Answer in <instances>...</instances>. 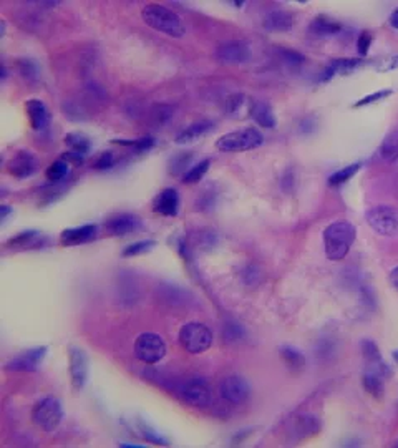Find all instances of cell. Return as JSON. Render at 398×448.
<instances>
[{
    "label": "cell",
    "mask_w": 398,
    "mask_h": 448,
    "mask_svg": "<svg viewBox=\"0 0 398 448\" xmlns=\"http://www.w3.org/2000/svg\"><path fill=\"white\" fill-rule=\"evenodd\" d=\"M357 236L355 226L349 221H336L324 230V248L331 261H342L349 254Z\"/></svg>",
    "instance_id": "6da1fadb"
},
{
    "label": "cell",
    "mask_w": 398,
    "mask_h": 448,
    "mask_svg": "<svg viewBox=\"0 0 398 448\" xmlns=\"http://www.w3.org/2000/svg\"><path fill=\"white\" fill-rule=\"evenodd\" d=\"M365 219L373 231L382 236H397L398 235V209L393 206H373L370 208Z\"/></svg>",
    "instance_id": "ba28073f"
},
{
    "label": "cell",
    "mask_w": 398,
    "mask_h": 448,
    "mask_svg": "<svg viewBox=\"0 0 398 448\" xmlns=\"http://www.w3.org/2000/svg\"><path fill=\"white\" fill-rule=\"evenodd\" d=\"M242 102H244V95L242 93H232L226 98V105H224V110H226L227 115H234L242 107Z\"/></svg>",
    "instance_id": "f35d334b"
},
{
    "label": "cell",
    "mask_w": 398,
    "mask_h": 448,
    "mask_svg": "<svg viewBox=\"0 0 398 448\" xmlns=\"http://www.w3.org/2000/svg\"><path fill=\"white\" fill-rule=\"evenodd\" d=\"M135 355L145 364H158L166 355L164 339L153 332L140 334L135 341Z\"/></svg>",
    "instance_id": "52a82bcc"
},
{
    "label": "cell",
    "mask_w": 398,
    "mask_h": 448,
    "mask_svg": "<svg viewBox=\"0 0 398 448\" xmlns=\"http://www.w3.org/2000/svg\"><path fill=\"white\" fill-rule=\"evenodd\" d=\"M397 67H398V57L393 58V60L390 62V67H388L387 70H393V68H397Z\"/></svg>",
    "instance_id": "681fc988"
},
{
    "label": "cell",
    "mask_w": 398,
    "mask_h": 448,
    "mask_svg": "<svg viewBox=\"0 0 398 448\" xmlns=\"http://www.w3.org/2000/svg\"><path fill=\"white\" fill-rule=\"evenodd\" d=\"M340 30H342V25L326 15L315 17L312 24H310V32L315 35H336Z\"/></svg>",
    "instance_id": "cb8c5ba5"
},
{
    "label": "cell",
    "mask_w": 398,
    "mask_h": 448,
    "mask_svg": "<svg viewBox=\"0 0 398 448\" xmlns=\"http://www.w3.org/2000/svg\"><path fill=\"white\" fill-rule=\"evenodd\" d=\"M388 22H390V25L393 27V29L398 30V8H395V11L392 12L390 18H388Z\"/></svg>",
    "instance_id": "bcb514c9"
},
{
    "label": "cell",
    "mask_w": 398,
    "mask_h": 448,
    "mask_svg": "<svg viewBox=\"0 0 398 448\" xmlns=\"http://www.w3.org/2000/svg\"><path fill=\"white\" fill-rule=\"evenodd\" d=\"M388 95H392V90H380V91H375V93L372 95H367V97H364L362 100H359V102L355 103V107H367V105H373L377 102H380L382 98L388 97Z\"/></svg>",
    "instance_id": "ab89813d"
},
{
    "label": "cell",
    "mask_w": 398,
    "mask_h": 448,
    "mask_svg": "<svg viewBox=\"0 0 398 448\" xmlns=\"http://www.w3.org/2000/svg\"><path fill=\"white\" fill-rule=\"evenodd\" d=\"M151 248H154V241H138L133 242V244L128 246V248L123 249L121 256L123 258H133V256H140L148 253Z\"/></svg>",
    "instance_id": "e575fe53"
},
{
    "label": "cell",
    "mask_w": 398,
    "mask_h": 448,
    "mask_svg": "<svg viewBox=\"0 0 398 448\" xmlns=\"http://www.w3.org/2000/svg\"><path fill=\"white\" fill-rule=\"evenodd\" d=\"M138 432H140V435L145 438V440L154 443V445H168L169 443L166 438H164L163 435H159V433L154 430V428H151L150 425L145 423V422L138 423Z\"/></svg>",
    "instance_id": "d6a6232c"
},
{
    "label": "cell",
    "mask_w": 398,
    "mask_h": 448,
    "mask_svg": "<svg viewBox=\"0 0 398 448\" xmlns=\"http://www.w3.org/2000/svg\"><path fill=\"white\" fill-rule=\"evenodd\" d=\"M393 357H395V360H397V362H398V350H395V352H393Z\"/></svg>",
    "instance_id": "f907efd6"
},
{
    "label": "cell",
    "mask_w": 398,
    "mask_h": 448,
    "mask_svg": "<svg viewBox=\"0 0 398 448\" xmlns=\"http://www.w3.org/2000/svg\"><path fill=\"white\" fill-rule=\"evenodd\" d=\"M213 128H214V123L211 120H199L193 123V125L185 128V130L176 136L175 141L178 145H187L191 143V141H196L198 138H201V136L208 135Z\"/></svg>",
    "instance_id": "44dd1931"
},
{
    "label": "cell",
    "mask_w": 398,
    "mask_h": 448,
    "mask_svg": "<svg viewBox=\"0 0 398 448\" xmlns=\"http://www.w3.org/2000/svg\"><path fill=\"white\" fill-rule=\"evenodd\" d=\"M193 154L191 153H181V154H176L175 158L169 162V173L171 175H180V173H186L190 168H187V164L191 163V158Z\"/></svg>",
    "instance_id": "836d02e7"
},
{
    "label": "cell",
    "mask_w": 398,
    "mask_h": 448,
    "mask_svg": "<svg viewBox=\"0 0 398 448\" xmlns=\"http://www.w3.org/2000/svg\"><path fill=\"white\" fill-rule=\"evenodd\" d=\"M153 211L163 216H176L180 211V195L175 188H166L157 196L153 203Z\"/></svg>",
    "instance_id": "e0dca14e"
},
{
    "label": "cell",
    "mask_w": 398,
    "mask_h": 448,
    "mask_svg": "<svg viewBox=\"0 0 398 448\" xmlns=\"http://www.w3.org/2000/svg\"><path fill=\"white\" fill-rule=\"evenodd\" d=\"M296 428L300 437L315 435V433L320 430V422L315 417H312V415H302L296 422Z\"/></svg>",
    "instance_id": "83f0119b"
},
{
    "label": "cell",
    "mask_w": 398,
    "mask_h": 448,
    "mask_svg": "<svg viewBox=\"0 0 398 448\" xmlns=\"http://www.w3.org/2000/svg\"><path fill=\"white\" fill-rule=\"evenodd\" d=\"M359 65H360L359 58H340V60H333L332 63H329L320 79H322L324 81H327V80L333 79L336 75H344V73L355 70V68Z\"/></svg>",
    "instance_id": "7402d4cb"
},
{
    "label": "cell",
    "mask_w": 398,
    "mask_h": 448,
    "mask_svg": "<svg viewBox=\"0 0 398 448\" xmlns=\"http://www.w3.org/2000/svg\"><path fill=\"white\" fill-rule=\"evenodd\" d=\"M251 117L254 118V121L263 128H274L276 126V117H274L272 108L264 102H256L251 103Z\"/></svg>",
    "instance_id": "603a6c76"
},
{
    "label": "cell",
    "mask_w": 398,
    "mask_h": 448,
    "mask_svg": "<svg viewBox=\"0 0 398 448\" xmlns=\"http://www.w3.org/2000/svg\"><path fill=\"white\" fill-rule=\"evenodd\" d=\"M360 168H362V163H354V164H350V166L342 168V170L336 171L331 178H329V185H331V186L345 185V183L349 181L352 176H355V173L359 171Z\"/></svg>",
    "instance_id": "f1b7e54d"
},
{
    "label": "cell",
    "mask_w": 398,
    "mask_h": 448,
    "mask_svg": "<svg viewBox=\"0 0 398 448\" xmlns=\"http://www.w3.org/2000/svg\"><path fill=\"white\" fill-rule=\"evenodd\" d=\"M113 143H118V145H123V146H131V148L136 150V152H146V150H150L151 146L154 145V138L153 136H145V138H140V140H135V141L118 140V141H113Z\"/></svg>",
    "instance_id": "d590c367"
},
{
    "label": "cell",
    "mask_w": 398,
    "mask_h": 448,
    "mask_svg": "<svg viewBox=\"0 0 398 448\" xmlns=\"http://www.w3.org/2000/svg\"><path fill=\"white\" fill-rule=\"evenodd\" d=\"M45 355H47V347H35V349L27 350L24 354L8 360L6 364V370H8V372H34L44 362Z\"/></svg>",
    "instance_id": "30bf717a"
},
{
    "label": "cell",
    "mask_w": 398,
    "mask_h": 448,
    "mask_svg": "<svg viewBox=\"0 0 398 448\" xmlns=\"http://www.w3.org/2000/svg\"><path fill=\"white\" fill-rule=\"evenodd\" d=\"M242 336V329L239 324L236 322H227L226 327H224V339L227 341H237L241 339Z\"/></svg>",
    "instance_id": "7bdbcfd3"
},
{
    "label": "cell",
    "mask_w": 398,
    "mask_h": 448,
    "mask_svg": "<svg viewBox=\"0 0 398 448\" xmlns=\"http://www.w3.org/2000/svg\"><path fill=\"white\" fill-rule=\"evenodd\" d=\"M0 213H2V219H6L7 214L11 213V208L6 206V204H2V206H0Z\"/></svg>",
    "instance_id": "c3c4849f"
},
{
    "label": "cell",
    "mask_w": 398,
    "mask_h": 448,
    "mask_svg": "<svg viewBox=\"0 0 398 448\" xmlns=\"http://www.w3.org/2000/svg\"><path fill=\"white\" fill-rule=\"evenodd\" d=\"M25 112L27 117H29L30 126L34 128L35 131H42L48 126L50 115L44 102H40V100H29V102L25 103Z\"/></svg>",
    "instance_id": "ac0fdd59"
},
{
    "label": "cell",
    "mask_w": 398,
    "mask_h": 448,
    "mask_svg": "<svg viewBox=\"0 0 398 448\" xmlns=\"http://www.w3.org/2000/svg\"><path fill=\"white\" fill-rule=\"evenodd\" d=\"M173 115V108L168 107V105H157L153 110V113H151V117H153V120L157 125H163V123H166L169 118H171Z\"/></svg>",
    "instance_id": "74e56055"
},
{
    "label": "cell",
    "mask_w": 398,
    "mask_h": 448,
    "mask_svg": "<svg viewBox=\"0 0 398 448\" xmlns=\"http://www.w3.org/2000/svg\"><path fill=\"white\" fill-rule=\"evenodd\" d=\"M279 52H281L284 62H286L287 65L299 67L300 63H304V57H302L299 52H296V50H284L282 48V50H279Z\"/></svg>",
    "instance_id": "b9f144b4"
},
{
    "label": "cell",
    "mask_w": 398,
    "mask_h": 448,
    "mask_svg": "<svg viewBox=\"0 0 398 448\" xmlns=\"http://www.w3.org/2000/svg\"><path fill=\"white\" fill-rule=\"evenodd\" d=\"M18 72H20V75L27 80H35L37 77H39V67H37V63L27 60V58L18 60Z\"/></svg>",
    "instance_id": "8d00e7d4"
},
{
    "label": "cell",
    "mask_w": 398,
    "mask_h": 448,
    "mask_svg": "<svg viewBox=\"0 0 398 448\" xmlns=\"http://www.w3.org/2000/svg\"><path fill=\"white\" fill-rule=\"evenodd\" d=\"M362 383H364V388L370 395L375 397V399H382L383 392H385L382 376H378V374L370 372V370L365 369V372L362 374Z\"/></svg>",
    "instance_id": "d4e9b609"
},
{
    "label": "cell",
    "mask_w": 398,
    "mask_h": 448,
    "mask_svg": "<svg viewBox=\"0 0 398 448\" xmlns=\"http://www.w3.org/2000/svg\"><path fill=\"white\" fill-rule=\"evenodd\" d=\"M45 236L40 235L37 231H25L17 235L12 239H8L6 242L7 248H13V249H39L44 248L45 246Z\"/></svg>",
    "instance_id": "ffe728a7"
},
{
    "label": "cell",
    "mask_w": 398,
    "mask_h": 448,
    "mask_svg": "<svg viewBox=\"0 0 398 448\" xmlns=\"http://www.w3.org/2000/svg\"><path fill=\"white\" fill-rule=\"evenodd\" d=\"M141 224L143 223H141V219L136 214L120 213L107 219L105 231L110 236H126L141 230Z\"/></svg>",
    "instance_id": "7c38bea8"
},
{
    "label": "cell",
    "mask_w": 398,
    "mask_h": 448,
    "mask_svg": "<svg viewBox=\"0 0 398 448\" xmlns=\"http://www.w3.org/2000/svg\"><path fill=\"white\" fill-rule=\"evenodd\" d=\"M35 168L37 163L34 154L27 152H18L15 157L7 163V171L11 173L13 178H18V180H24V178L34 175Z\"/></svg>",
    "instance_id": "2e32d148"
},
{
    "label": "cell",
    "mask_w": 398,
    "mask_h": 448,
    "mask_svg": "<svg viewBox=\"0 0 398 448\" xmlns=\"http://www.w3.org/2000/svg\"><path fill=\"white\" fill-rule=\"evenodd\" d=\"M141 17H143L145 24L151 27V29L173 37V39H181L186 34L181 17L173 11H169L168 7L159 6V4L146 6L143 12H141Z\"/></svg>",
    "instance_id": "7a4b0ae2"
},
{
    "label": "cell",
    "mask_w": 398,
    "mask_h": 448,
    "mask_svg": "<svg viewBox=\"0 0 398 448\" xmlns=\"http://www.w3.org/2000/svg\"><path fill=\"white\" fill-rule=\"evenodd\" d=\"M372 40H373V35L370 34L369 30H364L362 34L359 35V40H357V50H359V53L362 55V57H365V55L369 53V48H370V45H372Z\"/></svg>",
    "instance_id": "60d3db41"
},
{
    "label": "cell",
    "mask_w": 398,
    "mask_h": 448,
    "mask_svg": "<svg viewBox=\"0 0 398 448\" xmlns=\"http://www.w3.org/2000/svg\"><path fill=\"white\" fill-rule=\"evenodd\" d=\"M251 57V48L249 45L242 40H234V42L223 44L221 47L216 50V58L218 62L224 63V65H241L246 63Z\"/></svg>",
    "instance_id": "8fae6325"
},
{
    "label": "cell",
    "mask_w": 398,
    "mask_h": 448,
    "mask_svg": "<svg viewBox=\"0 0 398 448\" xmlns=\"http://www.w3.org/2000/svg\"><path fill=\"white\" fill-rule=\"evenodd\" d=\"M281 355L284 362L287 364V367L292 370H300L305 365V357L299 349L292 345H282L281 347Z\"/></svg>",
    "instance_id": "4316f807"
},
{
    "label": "cell",
    "mask_w": 398,
    "mask_h": 448,
    "mask_svg": "<svg viewBox=\"0 0 398 448\" xmlns=\"http://www.w3.org/2000/svg\"><path fill=\"white\" fill-rule=\"evenodd\" d=\"M98 235L97 224H85L80 228H70L65 230L60 235V244L62 246H79L86 244V242L93 241Z\"/></svg>",
    "instance_id": "5bb4252c"
},
{
    "label": "cell",
    "mask_w": 398,
    "mask_h": 448,
    "mask_svg": "<svg viewBox=\"0 0 398 448\" xmlns=\"http://www.w3.org/2000/svg\"><path fill=\"white\" fill-rule=\"evenodd\" d=\"M296 17L289 11H271L264 17V29L271 32H287L294 27Z\"/></svg>",
    "instance_id": "d6986e66"
},
{
    "label": "cell",
    "mask_w": 398,
    "mask_h": 448,
    "mask_svg": "<svg viewBox=\"0 0 398 448\" xmlns=\"http://www.w3.org/2000/svg\"><path fill=\"white\" fill-rule=\"evenodd\" d=\"M65 143L70 146L72 152H77V153H81V154H86L91 150V141L86 138L85 135L81 133H70L65 136Z\"/></svg>",
    "instance_id": "f546056e"
},
{
    "label": "cell",
    "mask_w": 398,
    "mask_h": 448,
    "mask_svg": "<svg viewBox=\"0 0 398 448\" xmlns=\"http://www.w3.org/2000/svg\"><path fill=\"white\" fill-rule=\"evenodd\" d=\"M397 447H398V442H397Z\"/></svg>",
    "instance_id": "816d5d0a"
},
{
    "label": "cell",
    "mask_w": 398,
    "mask_h": 448,
    "mask_svg": "<svg viewBox=\"0 0 398 448\" xmlns=\"http://www.w3.org/2000/svg\"><path fill=\"white\" fill-rule=\"evenodd\" d=\"M63 419V409L60 400L55 397H45L32 410V422L45 432L57 430Z\"/></svg>",
    "instance_id": "277c9868"
},
{
    "label": "cell",
    "mask_w": 398,
    "mask_h": 448,
    "mask_svg": "<svg viewBox=\"0 0 398 448\" xmlns=\"http://www.w3.org/2000/svg\"><path fill=\"white\" fill-rule=\"evenodd\" d=\"M219 394L226 402L232 405H241L249 399L251 388L249 383L239 376L226 377L219 386Z\"/></svg>",
    "instance_id": "9c48e42d"
},
{
    "label": "cell",
    "mask_w": 398,
    "mask_h": 448,
    "mask_svg": "<svg viewBox=\"0 0 398 448\" xmlns=\"http://www.w3.org/2000/svg\"><path fill=\"white\" fill-rule=\"evenodd\" d=\"M85 154L81 153H77V152H70V153H65L62 154V159L67 163H73V164H81L85 162Z\"/></svg>",
    "instance_id": "f6af8a7d"
},
{
    "label": "cell",
    "mask_w": 398,
    "mask_h": 448,
    "mask_svg": "<svg viewBox=\"0 0 398 448\" xmlns=\"http://www.w3.org/2000/svg\"><path fill=\"white\" fill-rule=\"evenodd\" d=\"M362 355H364L365 365H367V370H370V372L378 374V376L382 377L390 376V369H388V365L383 362L380 350H378V347L375 342L372 341L362 342Z\"/></svg>",
    "instance_id": "9a60e30c"
},
{
    "label": "cell",
    "mask_w": 398,
    "mask_h": 448,
    "mask_svg": "<svg viewBox=\"0 0 398 448\" xmlns=\"http://www.w3.org/2000/svg\"><path fill=\"white\" fill-rule=\"evenodd\" d=\"M68 359H70L72 383L77 390H80V388L85 387L86 377H88V357L79 347H70Z\"/></svg>",
    "instance_id": "4fadbf2b"
},
{
    "label": "cell",
    "mask_w": 398,
    "mask_h": 448,
    "mask_svg": "<svg viewBox=\"0 0 398 448\" xmlns=\"http://www.w3.org/2000/svg\"><path fill=\"white\" fill-rule=\"evenodd\" d=\"M390 282L395 289H398V266L390 272Z\"/></svg>",
    "instance_id": "7dc6e473"
},
{
    "label": "cell",
    "mask_w": 398,
    "mask_h": 448,
    "mask_svg": "<svg viewBox=\"0 0 398 448\" xmlns=\"http://www.w3.org/2000/svg\"><path fill=\"white\" fill-rule=\"evenodd\" d=\"M180 344L190 354H203L213 344V332L199 322H190L181 327Z\"/></svg>",
    "instance_id": "5b68a950"
},
{
    "label": "cell",
    "mask_w": 398,
    "mask_h": 448,
    "mask_svg": "<svg viewBox=\"0 0 398 448\" xmlns=\"http://www.w3.org/2000/svg\"><path fill=\"white\" fill-rule=\"evenodd\" d=\"M176 392L185 404L194 407V409H204L213 400L211 388H209L204 378H187V381L178 386Z\"/></svg>",
    "instance_id": "8992f818"
},
{
    "label": "cell",
    "mask_w": 398,
    "mask_h": 448,
    "mask_svg": "<svg viewBox=\"0 0 398 448\" xmlns=\"http://www.w3.org/2000/svg\"><path fill=\"white\" fill-rule=\"evenodd\" d=\"M45 175H47V180L52 181V183H58V181L65 180L67 175H68V163L63 162V159H58V162L50 164V166L47 168V171H45Z\"/></svg>",
    "instance_id": "1f68e13d"
},
{
    "label": "cell",
    "mask_w": 398,
    "mask_h": 448,
    "mask_svg": "<svg viewBox=\"0 0 398 448\" xmlns=\"http://www.w3.org/2000/svg\"><path fill=\"white\" fill-rule=\"evenodd\" d=\"M380 157L383 162L393 163L398 162V130L392 131L385 136L380 145Z\"/></svg>",
    "instance_id": "484cf974"
},
{
    "label": "cell",
    "mask_w": 398,
    "mask_h": 448,
    "mask_svg": "<svg viewBox=\"0 0 398 448\" xmlns=\"http://www.w3.org/2000/svg\"><path fill=\"white\" fill-rule=\"evenodd\" d=\"M264 136L256 128H244V130L231 131V133L223 135L218 138L216 146L218 150L226 153H242L249 152V150L258 148L263 145Z\"/></svg>",
    "instance_id": "3957f363"
},
{
    "label": "cell",
    "mask_w": 398,
    "mask_h": 448,
    "mask_svg": "<svg viewBox=\"0 0 398 448\" xmlns=\"http://www.w3.org/2000/svg\"><path fill=\"white\" fill-rule=\"evenodd\" d=\"M113 162H115V158H113V153L110 152H105L100 154V158L97 159V163L93 164L95 170H108V168L113 166Z\"/></svg>",
    "instance_id": "ee69618b"
},
{
    "label": "cell",
    "mask_w": 398,
    "mask_h": 448,
    "mask_svg": "<svg viewBox=\"0 0 398 448\" xmlns=\"http://www.w3.org/2000/svg\"><path fill=\"white\" fill-rule=\"evenodd\" d=\"M209 166H211V162L209 159H204V162H199L198 164H194L193 168H190L185 175H183V181L187 183V185H193V183H199L203 180L206 173H208Z\"/></svg>",
    "instance_id": "4dcf8cb0"
}]
</instances>
